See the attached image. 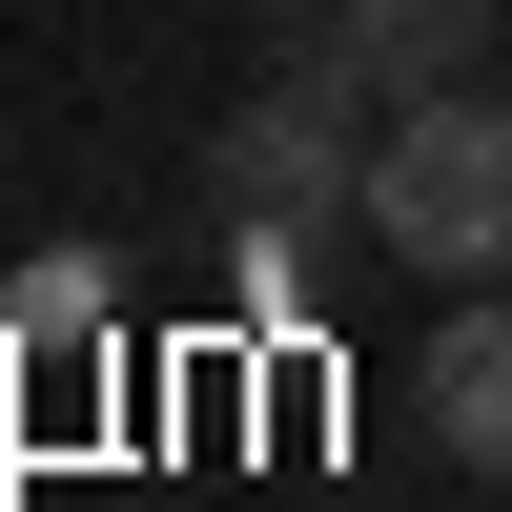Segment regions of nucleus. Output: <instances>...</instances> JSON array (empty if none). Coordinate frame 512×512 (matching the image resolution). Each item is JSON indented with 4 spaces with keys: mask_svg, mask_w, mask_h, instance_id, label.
<instances>
[{
    "mask_svg": "<svg viewBox=\"0 0 512 512\" xmlns=\"http://www.w3.org/2000/svg\"><path fill=\"white\" fill-rule=\"evenodd\" d=\"M369 82L349 62H267V103H226L205 123V226H226V267L267 287L287 246H328V226H369Z\"/></svg>",
    "mask_w": 512,
    "mask_h": 512,
    "instance_id": "nucleus-1",
    "label": "nucleus"
},
{
    "mask_svg": "<svg viewBox=\"0 0 512 512\" xmlns=\"http://www.w3.org/2000/svg\"><path fill=\"white\" fill-rule=\"evenodd\" d=\"M369 246L431 287H512V82H431L369 123Z\"/></svg>",
    "mask_w": 512,
    "mask_h": 512,
    "instance_id": "nucleus-2",
    "label": "nucleus"
},
{
    "mask_svg": "<svg viewBox=\"0 0 512 512\" xmlns=\"http://www.w3.org/2000/svg\"><path fill=\"white\" fill-rule=\"evenodd\" d=\"M492 21H512V0H308V41H287V62H349L369 103H431V82L492 62Z\"/></svg>",
    "mask_w": 512,
    "mask_h": 512,
    "instance_id": "nucleus-3",
    "label": "nucleus"
},
{
    "mask_svg": "<svg viewBox=\"0 0 512 512\" xmlns=\"http://www.w3.org/2000/svg\"><path fill=\"white\" fill-rule=\"evenodd\" d=\"M431 451L451 472H512V287H472L431 328Z\"/></svg>",
    "mask_w": 512,
    "mask_h": 512,
    "instance_id": "nucleus-4",
    "label": "nucleus"
},
{
    "mask_svg": "<svg viewBox=\"0 0 512 512\" xmlns=\"http://www.w3.org/2000/svg\"><path fill=\"white\" fill-rule=\"evenodd\" d=\"M103 328V267H21V349H82Z\"/></svg>",
    "mask_w": 512,
    "mask_h": 512,
    "instance_id": "nucleus-5",
    "label": "nucleus"
}]
</instances>
